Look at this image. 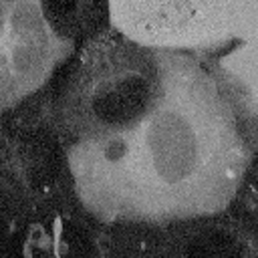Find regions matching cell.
Listing matches in <instances>:
<instances>
[{
  "mask_svg": "<svg viewBox=\"0 0 258 258\" xmlns=\"http://www.w3.org/2000/svg\"><path fill=\"white\" fill-rule=\"evenodd\" d=\"M242 161L228 105L208 79L167 67L161 97L127 131L77 143L75 171L99 212L169 220L216 212L234 191Z\"/></svg>",
  "mask_w": 258,
  "mask_h": 258,
  "instance_id": "6da1fadb",
  "label": "cell"
},
{
  "mask_svg": "<svg viewBox=\"0 0 258 258\" xmlns=\"http://www.w3.org/2000/svg\"><path fill=\"white\" fill-rule=\"evenodd\" d=\"M145 46H101L79 62L67 91V119L89 143L119 135L139 123L161 97L167 67Z\"/></svg>",
  "mask_w": 258,
  "mask_h": 258,
  "instance_id": "7a4b0ae2",
  "label": "cell"
},
{
  "mask_svg": "<svg viewBox=\"0 0 258 258\" xmlns=\"http://www.w3.org/2000/svg\"><path fill=\"white\" fill-rule=\"evenodd\" d=\"M60 42L40 2H16L14 16L4 24V101H20L34 93L50 75Z\"/></svg>",
  "mask_w": 258,
  "mask_h": 258,
  "instance_id": "3957f363",
  "label": "cell"
},
{
  "mask_svg": "<svg viewBox=\"0 0 258 258\" xmlns=\"http://www.w3.org/2000/svg\"><path fill=\"white\" fill-rule=\"evenodd\" d=\"M50 24H60L69 30L83 24L89 16L91 0H40Z\"/></svg>",
  "mask_w": 258,
  "mask_h": 258,
  "instance_id": "277c9868",
  "label": "cell"
}]
</instances>
